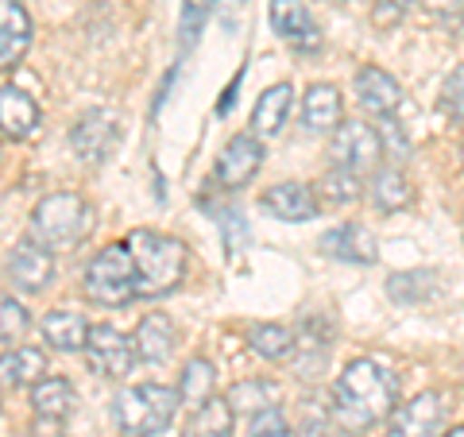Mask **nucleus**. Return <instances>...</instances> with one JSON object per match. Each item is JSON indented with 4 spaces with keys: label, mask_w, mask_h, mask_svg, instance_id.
<instances>
[{
    "label": "nucleus",
    "mask_w": 464,
    "mask_h": 437,
    "mask_svg": "<svg viewBox=\"0 0 464 437\" xmlns=\"http://www.w3.org/2000/svg\"><path fill=\"white\" fill-rule=\"evenodd\" d=\"M399 406V380L375 360H353L333 387V414L344 430H372Z\"/></svg>",
    "instance_id": "1"
},
{
    "label": "nucleus",
    "mask_w": 464,
    "mask_h": 437,
    "mask_svg": "<svg viewBox=\"0 0 464 437\" xmlns=\"http://www.w3.org/2000/svg\"><path fill=\"white\" fill-rule=\"evenodd\" d=\"M128 256L136 267V298H163L186 279V244L155 228L128 232Z\"/></svg>",
    "instance_id": "2"
},
{
    "label": "nucleus",
    "mask_w": 464,
    "mask_h": 437,
    "mask_svg": "<svg viewBox=\"0 0 464 437\" xmlns=\"http://www.w3.org/2000/svg\"><path fill=\"white\" fill-rule=\"evenodd\" d=\"M97 217L82 194H47L32 213V240L51 252H70L93 232Z\"/></svg>",
    "instance_id": "3"
},
{
    "label": "nucleus",
    "mask_w": 464,
    "mask_h": 437,
    "mask_svg": "<svg viewBox=\"0 0 464 437\" xmlns=\"http://www.w3.org/2000/svg\"><path fill=\"white\" fill-rule=\"evenodd\" d=\"M179 414V391L163 384H136L124 387L112 403V418L124 430V437H159L170 430Z\"/></svg>",
    "instance_id": "4"
},
{
    "label": "nucleus",
    "mask_w": 464,
    "mask_h": 437,
    "mask_svg": "<svg viewBox=\"0 0 464 437\" xmlns=\"http://www.w3.org/2000/svg\"><path fill=\"white\" fill-rule=\"evenodd\" d=\"M85 298L93 306H124L136 298V267L128 256V244H109L90 259L82 279Z\"/></svg>",
    "instance_id": "5"
},
{
    "label": "nucleus",
    "mask_w": 464,
    "mask_h": 437,
    "mask_svg": "<svg viewBox=\"0 0 464 437\" xmlns=\"http://www.w3.org/2000/svg\"><path fill=\"white\" fill-rule=\"evenodd\" d=\"M82 356H85V364H90V372L101 375V380H124L136 364V348L121 329H112L105 322V325H90V337H85Z\"/></svg>",
    "instance_id": "6"
},
{
    "label": "nucleus",
    "mask_w": 464,
    "mask_h": 437,
    "mask_svg": "<svg viewBox=\"0 0 464 437\" xmlns=\"http://www.w3.org/2000/svg\"><path fill=\"white\" fill-rule=\"evenodd\" d=\"M380 132H375L372 124H337L333 128V143H329V159H333V167H344V170H356V174H364V170H375L380 167Z\"/></svg>",
    "instance_id": "7"
},
{
    "label": "nucleus",
    "mask_w": 464,
    "mask_h": 437,
    "mask_svg": "<svg viewBox=\"0 0 464 437\" xmlns=\"http://www.w3.org/2000/svg\"><path fill=\"white\" fill-rule=\"evenodd\" d=\"M445 426V403L438 391H422L411 403H399L387 414V433L383 437H441Z\"/></svg>",
    "instance_id": "8"
},
{
    "label": "nucleus",
    "mask_w": 464,
    "mask_h": 437,
    "mask_svg": "<svg viewBox=\"0 0 464 437\" xmlns=\"http://www.w3.org/2000/svg\"><path fill=\"white\" fill-rule=\"evenodd\" d=\"M116 140H121V124H116V116L105 109H90L74 128H70V148H74V155L82 163H101V159H109Z\"/></svg>",
    "instance_id": "9"
},
{
    "label": "nucleus",
    "mask_w": 464,
    "mask_h": 437,
    "mask_svg": "<svg viewBox=\"0 0 464 437\" xmlns=\"http://www.w3.org/2000/svg\"><path fill=\"white\" fill-rule=\"evenodd\" d=\"M264 143H259L256 136H232L225 143V151L217 155V182L225 186V190H240V186H248L256 179V170L264 167Z\"/></svg>",
    "instance_id": "10"
},
{
    "label": "nucleus",
    "mask_w": 464,
    "mask_h": 437,
    "mask_svg": "<svg viewBox=\"0 0 464 437\" xmlns=\"http://www.w3.org/2000/svg\"><path fill=\"white\" fill-rule=\"evenodd\" d=\"M259 209L271 213L275 221H286V225H306L322 213V198L314 194V186L306 182H279L264 190L259 198Z\"/></svg>",
    "instance_id": "11"
},
{
    "label": "nucleus",
    "mask_w": 464,
    "mask_h": 437,
    "mask_svg": "<svg viewBox=\"0 0 464 437\" xmlns=\"http://www.w3.org/2000/svg\"><path fill=\"white\" fill-rule=\"evenodd\" d=\"M271 27L283 43H290L302 54L322 51V32H317L310 8L302 0H271Z\"/></svg>",
    "instance_id": "12"
},
{
    "label": "nucleus",
    "mask_w": 464,
    "mask_h": 437,
    "mask_svg": "<svg viewBox=\"0 0 464 437\" xmlns=\"http://www.w3.org/2000/svg\"><path fill=\"white\" fill-rule=\"evenodd\" d=\"M8 279L16 283L27 295H39L47 290L54 279V259H51V248H43L35 240H24L16 244V252L8 256Z\"/></svg>",
    "instance_id": "13"
},
{
    "label": "nucleus",
    "mask_w": 464,
    "mask_h": 437,
    "mask_svg": "<svg viewBox=\"0 0 464 437\" xmlns=\"http://www.w3.org/2000/svg\"><path fill=\"white\" fill-rule=\"evenodd\" d=\"M356 101L372 116H395L402 105V85L380 66H360L356 70Z\"/></svg>",
    "instance_id": "14"
},
{
    "label": "nucleus",
    "mask_w": 464,
    "mask_h": 437,
    "mask_svg": "<svg viewBox=\"0 0 464 437\" xmlns=\"http://www.w3.org/2000/svg\"><path fill=\"white\" fill-rule=\"evenodd\" d=\"M32 47V16L20 0H0V70H12Z\"/></svg>",
    "instance_id": "15"
},
{
    "label": "nucleus",
    "mask_w": 464,
    "mask_h": 437,
    "mask_svg": "<svg viewBox=\"0 0 464 437\" xmlns=\"http://www.w3.org/2000/svg\"><path fill=\"white\" fill-rule=\"evenodd\" d=\"M322 252L333 259H344V264L368 267L380 259V244H375V237L364 225H337L322 237Z\"/></svg>",
    "instance_id": "16"
},
{
    "label": "nucleus",
    "mask_w": 464,
    "mask_h": 437,
    "mask_svg": "<svg viewBox=\"0 0 464 437\" xmlns=\"http://www.w3.org/2000/svg\"><path fill=\"white\" fill-rule=\"evenodd\" d=\"M39 128V105L16 85H0V136L27 140Z\"/></svg>",
    "instance_id": "17"
},
{
    "label": "nucleus",
    "mask_w": 464,
    "mask_h": 437,
    "mask_svg": "<svg viewBox=\"0 0 464 437\" xmlns=\"http://www.w3.org/2000/svg\"><path fill=\"white\" fill-rule=\"evenodd\" d=\"M47 375V353L32 345H20L12 353H0V387H35Z\"/></svg>",
    "instance_id": "18"
},
{
    "label": "nucleus",
    "mask_w": 464,
    "mask_h": 437,
    "mask_svg": "<svg viewBox=\"0 0 464 437\" xmlns=\"http://www.w3.org/2000/svg\"><path fill=\"white\" fill-rule=\"evenodd\" d=\"M74 406H78V395H74V387H70V380H63V375H43V380L32 387L35 418L63 422V418L74 414Z\"/></svg>",
    "instance_id": "19"
},
{
    "label": "nucleus",
    "mask_w": 464,
    "mask_h": 437,
    "mask_svg": "<svg viewBox=\"0 0 464 437\" xmlns=\"http://www.w3.org/2000/svg\"><path fill=\"white\" fill-rule=\"evenodd\" d=\"M39 329H43V341L58 348V353H82L85 337H90V322L78 310H54L43 317Z\"/></svg>",
    "instance_id": "20"
},
{
    "label": "nucleus",
    "mask_w": 464,
    "mask_h": 437,
    "mask_svg": "<svg viewBox=\"0 0 464 437\" xmlns=\"http://www.w3.org/2000/svg\"><path fill=\"white\" fill-rule=\"evenodd\" d=\"M132 348L140 360L148 364H163L174 353V325L167 314H148L132 333Z\"/></svg>",
    "instance_id": "21"
},
{
    "label": "nucleus",
    "mask_w": 464,
    "mask_h": 437,
    "mask_svg": "<svg viewBox=\"0 0 464 437\" xmlns=\"http://www.w3.org/2000/svg\"><path fill=\"white\" fill-rule=\"evenodd\" d=\"M341 112H344V101L337 93V85H310L306 101H302V121H306L310 132H333L341 124Z\"/></svg>",
    "instance_id": "22"
},
{
    "label": "nucleus",
    "mask_w": 464,
    "mask_h": 437,
    "mask_svg": "<svg viewBox=\"0 0 464 437\" xmlns=\"http://www.w3.org/2000/svg\"><path fill=\"white\" fill-rule=\"evenodd\" d=\"M290 105H295V90H290L286 82L279 85H271V90L256 101V109H252V128H256V136H279L283 132V124H286V112Z\"/></svg>",
    "instance_id": "23"
},
{
    "label": "nucleus",
    "mask_w": 464,
    "mask_h": 437,
    "mask_svg": "<svg viewBox=\"0 0 464 437\" xmlns=\"http://www.w3.org/2000/svg\"><path fill=\"white\" fill-rule=\"evenodd\" d=\"M372 201H375V209H383V213H399L414 201V186L399 167H380L372 179Z\"/></svg>",
    "instance_id": "24"
},
{
    "label": "nucleus",
    "mask_w": 464,
    "mask_h": 437,
    "mask_svg": "<svg viewBox=\"0 0 464 437\" xmlns=\"http://www.w3.org/2000/svg\"><path fill=\"white\" fill-rule=\"evenodd\" d=\"M213 391H217V372H213V364L201 360V356H194V360L182 368L179 403L190 406V411H198V406H206V403L213 399Z\"/></svg>",
    "instance_id": "25"
},
{
    "label": "nucleus",
    "mask_w": 464,
    "mask_h": 437,
    "mask_svg": "<svg viewBox=\"0 0 464 437\" xmlns=\"http://www.w3.org/2000/svg\"><path fill=\"white\" fill-rule=\"evenodd\" d=\"M232 426H237V411H232V403L213 395L206 406H198L194 411L190 433L186 437H232Z\"/></svg>",
    "instance_id": "26"
},
{
    "label": "nucleus",
    "mask_w": 464,
    "mask_h": 437,
    "mask_svg": "<svg viewBox=\"0 0 464 437\" xmlns=\"http://www.w3.org/2000/svg\"><path fill=\"white\" fill-rule=\"evenodd\" d=\"M387 295L399 306H418L438 295V275L433 271H399L387 279Z\"/></svg>",
    "instance_id": "27"
},
{
    "label": "nucleus",
    "mask_w": 464,
    "mask_h": 437,
    "mask_svg": "<svg viewBox=\"0 0 464 437\" xmlns=\"http://www.w3.org/2000/svg\"><path fill=\"white\" fill-rule=\"evenodd\" d=\"M248 345H252V353L264 356V360H286L290 353H295V333H290L286 325H275V322L252 325Z\"/></svg>",
    "instance_id": "28"
},
{
    "label": "nucleus",
    "mask_w": 464,
    "mask_h": 437,
    "mask_svg": "<svg viewBox=\"0 0 464 437\" xmlns=\"http://www.w3.org/2000/svg\"><path fill=\"white\" fill-rule=\"evenodd\" d=\"M228 403L232 411H248V414H264L271 406H279V387L271 380H248V384H237L228 391Z\"/></svg>",
    "instance_id": "29"
},
{
    "label": "nucleus",
    "mask_w": 464,
    "mask_h": 437,
    "mask_svg": "<svg viewBox=\"0 0 464 437\" xmlns=\"http://www.w3.org/2000/svg\"><path fill=\"white\" fill-rule=\"evenodd\" d=\"M360 174L356 170H344V167H333L325 179H322V194L325 201H333V206H348V201H356L360 198Z\"/></svg>",
    "instance_id": "30"
},
{
    "label": "nucleus",
    "mask_w": 464,
    "mask_h": 437,
    "mask_svg": "<svg viewBox=\"0 0 464 437\" xmlns=\"http://www.w3.org/2000/svg\"><path fill=\"white\" fill-rule=\"evenodd\" d=\"M27 325H32V314L24 310V302H16L12 295H0V341H20Z\"/></svg>",
    "instance_id": "31"
},
{
    "label": "nucleus",
    "mask_w": 464,
    "mask_h": 437,
    "mask_svg": "<svg viewBox=\"0 0 464 437\" xmlns=\"http://www.w3.org/2000/svg\"><path fill=\"white\" fill-rule=\"evenodd\" d=\"M380 148H387V155L395 159V163L411 159V136H406V128L395 116H380Z\"/></svg>",
    "instance_id": "32"
},
{
    "label": "nucleus",
    "mask_w": 464,
    "mask_h": 437,
    "mask_svg": "<svg viewBox=\"0 0 464 437\" xmlns=\"http://www.w3.org/2000/svg\"><path fill=\"white\" fill-rule=\"evenodd\" d=\"M209 12H213V0H186L182 5V43H190L201 32Z\"/></svg>",
    "instance_id": "33"
},
{
    "label": "nucleus",
    "mask_w": 464,
    "mask_h": 437,
    "mask_svg": "<svg viewBox=\"0 0 464 437\" xmlns=\"http://www.w3.org/2000/svg\"><path fill=\"white\" fill-rule=\"evenodd\" d=\"M445 109L453 112V121H460L464 124V63L449 74V82H445Z\"/></svg>",
    "instance_id": "34"
},
{
    "label": "nucleus",
    "mask_w": 464,
    "mask_h": 437,
    "mask_svg": "<svg viewBox=\"0 0 464 437\" xmlns=\"http://www.w3.org/2000/svg\"><path fill=\"white\" fill-rule=\"evenodd\" d=\"M252 437H295V433H290L286 418H283V414H279V411H275V406H271V411H264V414L256 418Z\"/></svg>",
    "instance_id": "35"
},
{
    "label": "nucleus",
    "mask_w": 464,
    "mask_h": 437,
    "mask_svg": "<svg viewBox=\"0 0 464 437\" xmlns=\"http://www.w3.org/2000/svg\"><path fill=\"white\" fill-rule=\"evenodd\" d=\"M402 20V0H380L372 8V24L375 27H395Z\"/></svg>",
    "instance_id": "36"
},
{
    "label": "nucleus",
    "mask_w": 464,
    "mask_h": 437,
    "mask_svg": "<svg viewBox=\"0 0 464 437\" xmlns=\"http://www.w3.org/2000/svg\"><path fill=\"white\" fill-rule=\"evenodd\" d=\"M298 437H337V430H333L329 422H306Z\"/></svg>",
    "instance_id": "37"
},
{
    "label": "nucleus",
    "mask_w": 464,
    "mask_h": 437,
    "mask_svg": "<svg viewBox=\"0 0 464 437\" xmlns=\"http://www.w3.org/2000/svg\"><path fill=\"white\" fill-rule=\"evenodd\" d=\"M445 437H464V426H457L453 433H445Z\"/></svg>",
    "instance_id": "38"
},
{
    "label": "nucleus",
    "mask_w": 464,
    "mask_h": 437,
    "mask_svg": "<svg viewBox=\"0 0 464 437\" xmlns=\"http://www.w3.org/2000/svg\"><path fill=\"white\" fill-rule=\"evenodd\" d=\"M460 32H464V5H460Z\"/></svg>",
    "instance_id": "39"
},
{
    "label": "nucleus",
    "mask_w": 464,
    "mask_h": 437,
    "mask_svg": "<svg viewBox=\"0 0 464 437\" xmlns=\"http://www.w3.org/2000/svg\"><path fill=\"white\" fill-rule=\"evenodd\" d=\"M337 437H360V433H353V430H348V433H337Z\"/></svg>",
    "instance_id": "40"
}]
</instances>
